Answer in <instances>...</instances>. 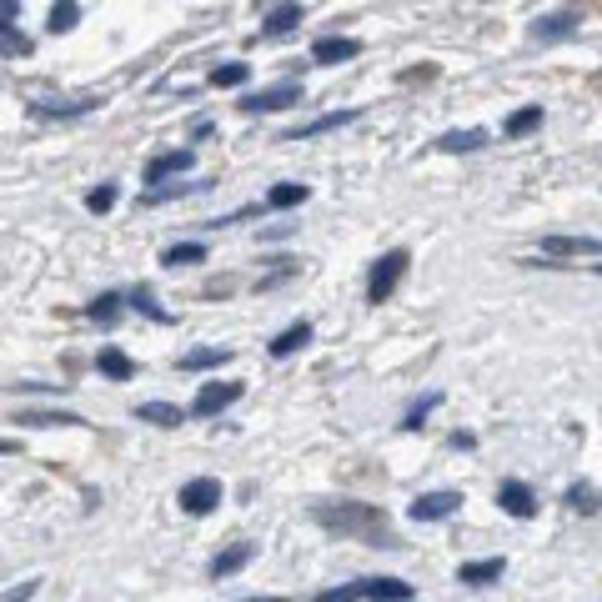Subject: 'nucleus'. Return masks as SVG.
<instances>
[{
    "instance_id": "obj_1",
    "label": "nucleus",
    "mask_w": 602,
    "mask_h": 602,
    "mask_svg": "<svg viewBox=\"0 0 602 602\" xmlns=\"http://www.w3.org/2000/svg\"><path fill=\"white\" fill-rule=\"evenodd\" d=\"M327 532H347V537H367V547H397V537L387 532V517L367 502H322L312 512Z\"/></svg>"
},
{
    "instance_id": "obj_2",
    "label": "nucleus",
    "mask_w": 602,
    "mask_h": 602,
    "mask_svg": "<svg viewBox=\"0 0 602 602\" xmlns=\"http://www.w3.org/2000/svg\"><path fill=\"white\" fill-rule=\"evenodd\" d=\"M407 251H387L377 266H372V276H367V301H387L392 291H397V281L407 276Z\"/></svg>"
},
{
    "instance_id": "obj_3",
    "label": "nucleus",
    "mask_w": 602,
    "mask_h": 602,
    "mask_svg": "<svg viewBox=\"0 0 602 602\" xmlns=\"http://www.w3.org/2000/svg\"><path fill=\"white\" fill-rule=\"evenodd\" d=\"M176 502H181L186 517H206V512L221 507V482H216V477H196V482H186V487L176 492Z\"/></svg>"
},
{
    "instance_id": "obj_4",
    "label": "nucleus",
    "mask_w": 602,
    "mask_h": 602,
    "mask_svg": "<svg viewBox=\"0 0 602 602\" xmlns=\"http://www.w3.org/2000/svg\"><path fill=\"white\" fill-rule=\"evenodd\" d=\"M301 96H307V91H301L296 81H281V86H266V91H251V96L241 101V111H246V116H261V111H286V106H296Z\"/></svg>"
},
{
    "instance_id": "obj_5",
    "label": "nucleus",
    "mask_w": 602,
    "mask_h": 602,
    "mask_svg": "<svg viewBox=\"0 0 602 602\" xmlns=\"http://www.w3.org/2000/svg\"><path fill=\"white\" fill-rule=\"evenodd\" d=\"M357 587V602L367 597V602H412L417 597V587L412 582H402V577H362V582H352Z\"/></svg>"
},
{
    "instance_id": "obj_6",
    "label": "nucleus",
    "mask_w": 602,
    "mask_h": 602,
    "mask_svg": "<svg viewBox=\"0 0 602 602\" xmlns=\"http://www.w3.org/2000/svg\"><path fill=\"white\" fill-rule=\"evenodd\" d=\"M241 397V382H206L201 392H196V417H216V412H226L231 402Z\"/></svg>"
},
{
    "instance_id": "obj_7",
    "label": "nucleus",
    "mask_w": 602,
    "mask_h": 602,
    "mask_svg": "<svg viewBox=\"0 0 602 602\" xmlns=\"http://www.w3.org/2000/svg\"><path fill=\"white\" fill-rule=\"evenodd\" d=\"M457 507H462L457 492H422V497L412 502V522H442V517H452Z\"/></svg>"
},
{
    "instance_id": "obj_8",
    "label": "nucleus",
    "mask_w": 602,
    "mask_h": 602,
    "mask_svg": "<svg viewBox=\"0 0 602 602\" xmlns=\"http://www.w3.org/2000/svg\"><path fill=\"white\" fill-rule=\"evenodd\" d=\"M497 502H502V512H507V517H522V522L537 512V497H532V487H527V482H502V487H497Z\"/></svg>"
},
{
    "instance_id": "obj_9",
    "label": "nucleus",
    "mask_w": 602,
    "mask_h": 602,
    "mask_svg": "<svg viewBox=\"0 0 602 602\" xmlns=\"http://www.w3.org/2000/svg\"><path fill=\"white\" fill-rule=\"evenodd\" d=\"M362 46L352 41V36H322L317 46H312V61H322V66H342V61H352Z\"/></svg>"
},
{
    "instance_id": "obj_10",
    "label": "nucleus",
    "mask_w": 602,
    "mask_h": 602,
    "mask_svg": "<svg viewBox=\"0 0 602 602\" xmlns=\"http://www.w3.org/2000/svg\"><path fill=\"white\" fill-rule=\"evenodd\" d=\"M542 251H547V256H597L602 241H597V236H547Z\"/></svg>"
},
{
    "instance_id": "obj_11",
    "label": "nucleus",
    "mask_w": 602,
    "mask_h": 602,
    "mask_svg": "<svg viewBox=\"0 0 602 602\" xmlns=\"http://www.w3.org/2000/svg\"><path fill=\"white\" fill-rule=\"evenodd\" d=\"M191 166H196L191 151H161V156L146 166V181H166V176H181V171H191Z\"/></svg>"
},
{
    "instance_id": "obj_12",
    "label": "nucleus",
    "mask_w": 602,
    "mask_h": 602,
    "mask_svg": "<svg viewBox=\"0 0 602 602\" xmlns=\"http://www.w3.org/2000/svg\"><path fill=\"white\" fill-rule=\"evenodd\" d=\"M502 557H482V562H462L457 567V582H467V587H487V582H497L502 577Z\"/></svg>"
},
{
    "instance_id": "obj_13",
    "label": "nucleus",
    "mask_w": 602,
    "mask_h": 602,
    "mask_svg": "<svg viewBox=\"0 0 602 602\" xmlns=\"http://www.w3.org/2000/svg\"><path fill=\"white\" fill-rule=\"evenodd\" d=\"M347 121H357V111H332V116H317V121H307V126L286 131L281 141H312V136H322V131H337V126H347Z\"/></svg>"
},
{
    "instance_id": "obj_14",
    "label": "nucleus",
    "mask_w": 602,
    "mask_h": 602,
    "mask_svg": "<svg viewBox=\"0 0 602 602\" xmlns=\"http://www.w3.org/2000/svg\"><path fill=\"white\" fill-rule=\"evenodd\" d=\"M251 557H256V547H251V542H236V547H226V552L211 557V577H231V572H241Z\"/></svg>"
},
{
    "instance_id": "obj_15",
    "label": "nucleus",
    "mask_w": 602,
    "mask_h": 602,
    "mask_svg": "<svg viewBox=\"0 0 602 602\" xmlns=\"http://www.w3.org/2000/svg\"><path fill=\"white\" fill-rule=\"evenodd\" d=\"M96 367H101V372H106L111 382H131V377H136V362H131V357H126L121 347H106V352L96 357Z\"/></svg>"
},
{
    "instance_id": "obj_16",
    "label": "nucleus",
    "mask_w": 602,
    "mask_h": 602,
    "mask_svg": "<svg viewBox=\"0 0 602 602\" xmlns=\"http://www.w3.org/2000/svg\"><path fill=\"white\" fill-rule=\"evenodd\" d=\"M572 31H577V21H572V16H547V21H537V26H532V41L552 46V41H567Z\"/></svg>"
},
{
    "instance_id": "obj_17",
    "label": "nucleus",
    "mask_w": 602,
    "mask_h": 602,
    "mask_svg": "<svg viewBox=\"0 0 602 602\" xmlns=\"http://www.w3.org/2000/svg\"><path fill=\"white\" fill-rule=\"evenodd\" d=\"M76 26H81V6H76V0H56L46 31H51V36H66V31H76Z\"/></svg>"
},
{
    "instance_id": "obj_18",
    "label": "nucleus",
    "mask_w": 602,
    "mask_h": 602,
    "mask_svg": "<svg viewBox=\"0 0 602 602\" xmlns=\"http://www.w3.org/2000/svg\"><path fill=\"white\" fill-rule=\"evenodd\" d=\"M307 196H312V191L301 186V181H281V186H271V191H266V206H271V211H286V206H301Z\"/></svg>"
},
{
    "instance_id": "obj_19",
    "label": "nucleus",
    "mask_w": 602,
    "mask_h": 602,
    "mask_svg": "<svg viewBox=\"0 0 602 602\" xmlns=\"http://www.w3.org/2000/svg\"><path fill=\"white\" fill-rule=\"evenodd\" d=\"M307 342H312V327H307V322H296V327H286V332L271 342V357H291V352H301Z\"/></svg>"
},
{
    "instance_id": "obj_20",
    "label": "nucleus",
    "mask_w": 602,
    "mask_h": 602,
    "mask_svg": "<svg viewBox=\"0 0 602 602\" xmlns=\"http://www.w3.org/2000/svg\"><path fill=\"white\" fill-rule=\"evenodd\" d=\"M136 417H141V422H156V427H181V422H186V412L171 407V402H146V407H136Z\"/></svg>"
},
{
    "instance_id": "obj_21",
    "label": "nucleus",
    "mask_w": 602,
    "mask_h": 602,
    "mask_svg": "<svg viewBox=\"0 0 602 602\" xmlns=\"http://www.w3.org/2000/svg\"><path fill=\"white\" fill-rule=\"evenodd\" d=\"M296 26H301V6H276L261 31H266V36H286V31H296Z\"/></svg>"
},
{
    "instance_id": "obj_22",
    "label": "nucleus",
    "mask_w": 602,
    "mask_h": 602,
    "mask_svg": "<svg viewBox=\"0 0 602 602\" xmlns=\"http://www.w3.org/2000/svg\"><path fill=\"white\" fill-rule=\"evenodd\" d=\"M161 261L166 266H196V261H206V246L201 241H181V246H166Z\"/></svg>"
},
{
    "instance_id": "obj_23",
    "label": "nucleus",
    "mask_w": 602,
    "mask_h": 602,
    "mask_svg": "<svg viewBox=\"0 0 602 602\" xmlns=\"http://www.w3.org/2000/svg\"><path fill=\"white\" fill-rule=\"evenodd\" d=\"M221 362H231V352H221V347H196V352L181 357L186 372H206V367H221Z\"/></svg>"
},
{
    "instance_id": "obj_24",
    "label": "nucleus",
    "mask_w": 602,
    "mask_h": 602,
    "mask_svg": "<svg viewBox=\"0 0 602 602\" xmlns=\"http://www.w3.org/2000/svg\"><path fill=\"white\" fill-rule=\"evenodd\" d=\"M21 422L26 427H86V417H76V412H26Z\"/></svg>"
},
{
    "instance_id": "obj_25",
    "label": "nucleus",
    "mask_w": 602,
    "mask_h": 602,
    "mask_svg": "<svg viewBox=\"0 0 602 602\" xmlns=\"http://www.w3.org/2000/svg\"><path fill=\"white\" fill-rule=\"evenodd\" d=\"M86 312H91V322H101V327H111V322L121 317V296H116V291H106V296H96V301H91V307H86Z\"/></svg>"
},
{
    "instance_id": "obj_26",
    "label": "nucleus",
    "mask_w": 602,
    "mask_h": 602,
    "mask_svg": "<svg viewBox=\"0 0 602 602\" xmlns=\"http://www.w3.org/2000/svg\"><path fill=\"white\" fill-rule=\"evenodd\" d=\"M542 126V106H527V111H512L507 116V136H527V131H537Z\"/></svg>"
},
{
    "instance_id": "obj_27",
    "label": "nucleus",
    "mask_w": 602,
    "mask_h": 602,
    "mask_svg": "<svg viewBox=\"0 0 602 602\" xmlns=\"http://www.w3.org/2000/svg\"><path fill=\"white\" fill-rule=\"evenodd\" d=\"M567 507H572V512H597V507H602V497H597V487L577 482V487H567Z\"/></svg>"
},
{
    "instance_id": "obj_28",
    "label": "nucleus",
    "mask_w": 602,
    "mask_h": 602,
    "mask_svg": "<svg viewBox=\"0 0 602 602\" xmlns=\"http://www.w3.org/2000/svg\"><path fill=\"white\" fill-rule=\"evenodd\" d=\"M477 146H487L482 131H447L442 136V151H477Z\"/></svg>"
},
{
    "instance_id": "obj_29",
    "label": "nucleus",
    "mask_w": 602,
    "mask_h": 602,
    "mask_svg": "<svg viewBox=\"0 0 602 602\" xmlns=\"http://www.w3.org/2000/svg\"><path fill=\"white\" fill-rule=\"evenodd\" d=\"M246 76H251L246 61H231V66H216V71H211V86H246Z\"/></svg>"
},
{
    "instance_id": "obj_30",
    "label": "nucleus",
    "mask_w": 602,
    "mask_h": 602,
    "mask_svg": "<svg viewBox=\"0 0 602 602\" xmlns=\"http://www.w3.org/2000/svg\"><path fill=\"white\" fill-rule=\"evenodd\" d=\"M116 196H121V191H116V186L106 181V186L86 191V211H96V216H101V211H111V206H116Z\"/></svg>"
},
{
    "instance_id": "obj_31",
    "label": "nucleus",
    "mask_w": 602,
    "mask_h": 602,
    "mask_svg": "<svg viewBox=\"0 0 602 602\" xmlns=\"http://www.w3.org/2000/svg\"><path fill=\"white\" fill-rule=\"evenodd\" d=\"M31 51V41L21 36V31H11V26H0V56H26Z\"/></svg>"
},
{
    "instance_id": "obj_32",
    "label": "nucleus",
    "mask_w": 602,
    "mask_h": 602,
    "mask_svg": "<svg viewBox=\"0 0 602 602\" xmlns=\"http://www.w3.org/2000/svg\"><path fill=\"white\" fill-rule=\"evenodd\" d=\"M26 597H36V582H21V587H11L0 602H26Z\"/></svg>"
},
{
    "instance_id": "obj_33",
    "label": "nucleus",
    "mask_w": 602,
    "mask_h": 602,
    "mask_svg": "<svg viewBox=\"0 0 602 602\" xmlns=\"http://www.w3.org/2000/svg\"><path fill=\"white\" fill-rule=\"evenodd\" d=\"M11 452H21V442H11V437H0V457H11Z\"/></svg>"
},
{
    "instance_id": "obj_34",
    "label": "nucleus",
    "mask_w": 602,
    "mask_h": 602,
    "mask_svg": "<svg viewBox=\"0 0 602 602\" xmlns=\"http://www.w3.org/2000/svg\"><path fill=\"white\" fill-rule=\"evenodd\" d=\"M246 602H281V597H246Z\"/></svg>"
},
{
    "instance_id": "obj_35",
    "label": "nucleus",
    "mask_w": 602,
    "mask_h": 602,
    "mask_svg": "<svg viewBox=\"0 0 602 602\" xmlns=\"http://www.w3.org/2000/svg\"><path fill=\"white\" fill-rule=\"evenodd\" d=\"M597 271H602V266H597Z\"/></svg>"
}]
</instances>
